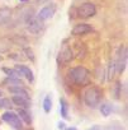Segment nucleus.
<instances>
[{
  "label": "nucleus",
  "mask_w": 128,
  "mask_h": 130,
  "mask_svg": "<svg viewBox=\"0 0 128 130\" xmlns=\"http://www.w3.org/2000/svg\"><path fill=\"white\" fill-rule=\"evenodd\" d=\"M0 61H2V56H0Z\"/></svg>",
  "instance_id": "393cba45"
},
{
  "label": "nucleus",
  "mask_w": 128,
  "mask_h": 130,
  "mask_svg": "<svg viewBox=\"0 0 128 130\" xmlns=\"http://www.w3.org/2000/svg\"><path fill=\"white\" fill-rule=\"evenodd\" d=\"M23 2H27V0H23Z\"/></svg>",
  "instance_id": "a878e982"
},
{
  "label": "nucleus",
  "mask_w": 128,
  "mask_h": 130,
  "mask_svg": "<svg viewBox=\"0 0 128 130\" xmlns=\"http://www.w3.org/2000/svg\"><path fill=\"white\" fill-rule=\"evenodd\" d=\"M47 2H48V0H36V4H44Z\"/></svg>",
  "instance_id": "4be33fe9"
},
{
  "label": "nucleus",
  "mask_w": 128,
  "mask_h": 130,
  "mask_svg": "<svg viewBox=\"0 0 128 130\" xmlns=\"http://www.w3.org/2000/svg\"><path fill=\"white\" fill-rule=\"evenodd\" d=\"M74 59V52L69 47V46H65L58 54V60L62 62V64H67L70 62L71 60Z\"/></svg>",
  "instance_id": "6e6552de"
},
{
  "label": "nucleus",
  "mask_w": 128,
  "mask_h": 130,
  "mask_svg": "<svg viewBox=\"0 0 128 130\" xmlns=\"http://www.w3.org/2000/svg\"><path fill=\"white\" fill-rule=\"evenodd\" d=\"M3 94H4V92H3V91H2V89H0V97H2V96H3Z\"/></svg>",
  "instance_id": "b1692460"
},
{
  "label": "nucleus",
  "mask_w": 128,
  "mask_h": 130,
  "mask_svg": "<svg viewBox=\"0 0 128 130\" xmlns=\"http://www.w3.org/2000/svg\"><path fill=\"white\" fill-rule=\"evenodd\" d=\"M67 130H78V129H76V127H74V126H71V127H69Z\"/></svg>",
  "instance_id": "5701e85b"
},
{
  "label": "nucleus",
  "mask_w": 128,
  "mask_h": 130,
  "mask_svg": "<svg viewBox=\"0 0 128 130\" xmlns=\"http://www.w3.org/2000/svg\"><path fill=\"white\" fill-rule=\"evenodd\" d=\"M78 14H79L80 18H84V19L91 18V17H94V15L96 14V8H95V5H94L93 3H84V4L79 8Z\"/></svg>",
  "instance_id": "39448f33"
},
{
  "label": "nucleus",
  "mask_w": 128,
  "mask_h": 130,
  "mask_svg": "<svg viewBox=\"0 0 128 130\" xmlns=\"http://www.w3.org/2000/svg\"><path fill=\"white\" fill-rule=\"evenodd\" d=\"M93 31L91 26L88 24V23H79L76 24L74 28H72V35L74 36H84V35H88Z\"/></svg>",
  "instance_id": "1a4fd4ad"
},
{
  "label": "nucleus",
  "mask_w": 128,
  "mask_h": 130,
  "mask_svg": "<svg viewBox=\"0 0 128 130\" xmlns=\"http://www.w3.org/2000/svg\"><path fill=\"white\" fill-rule=\"evenodd\" d=\"M88 130H105V129L100 127L99 125H94V126H91V127H90V129H88Z\"/></svg>",
  "instance_id": "aec40b11"
},
{
  "label": "nucleus",
  "mask_w": 128,
  "mask_h": 130,
  "mask_svg": "<svg viewBox=\"0 0 128 130\" xmlns=\"http://www.w3.org/2000/svg\"><path fill=\"white\" fill-rule=\"evenodd\" d=\"M24 52H25V54H28V55H27V56H28V59H31L32 61L34 60V55H33V51H32L31 48H24Z\"/></svg>",
  "instance_id": "6ab92c4d"
},
{
  "label": "nucleus",
  "mask_w": 128,
  "mask_h": 130,
  "mask_svg": "<svg viewBox=\"0 0 128 130\" xmlns=\"http://www.w3.org/2000/svg\"><path fill=\"white\" fill-rule=\"evenodd\" d=\"M12 106H13L12 100L5 98V97H0V108H8V110H10Z\"/></svg>",
  "instance_id": "f3484780"
},
{
  "label": "nucleus",
  "mask_w": 128,
  "mask_h": 130,
  "mask_svg": "<svg viewBox=\"0 0 128 130\" xmlns=\"http://www.w3.org/2000/svg\"><path fill=\"white\" fill-rule=\"evenodd\" d=\"M28 23V29L32 32V33H39L43 28V22L41 19H38L37 17H31L28 18L27 21Z\"/></svg>",
  "instance_id": "0eeeda50"
},
{
  "label": "nucleus",
  "mask_w": 128,
  "mask_h": 130,
  "mask_svg": "<svg viewBox=\"0 0 128 130\" xmlns=\"http://www.w3.org/2000/svg\"><path fill=\"white\" fill-rule=\"evenodd\" d=\"M99 110H100V113L104 116V117H108L110 113H112V105L110 103H101L99 105Z\"/></svg>",
  "instance_id": "dca6fc26"
},
{
  "label": "nucleus",
  "mask_w": 128,
  "mask_h": 130,
  "mask_svg": "<svg viewBox=\"0 0 128 130\" xmlns=\"http://www.w3.org/2000/svg\"><path fill=\"white\" fill-rule=\"evenodd\" d=\"M9 92H12V93L15 94V96H24V97H28V98H29L28 91L24 89L22 86H13V87H9Z\"/></svg>",
  "instance_id": "f8f14e48"
},
{
  "label": "nucleus",
  "mask_w": 128,
  "mask_h": 130,
  "mask_svg": "<svg viewBox=\"0 0 128 130\" xmlns=\"http://www.w3.org/2000/svg\"><path fill=\"white\" fill-rule=\"evenodd\" d=\"M15 70L19 75H23L24 78H27L31 83L34 80V75H33V72L28 68V67H24V65H17L15 67Z\"/></svg>",
  "instance_id": "9b49d317"
},
{
  "label": "nucleus",
  "mask_w": 128,
  "mask_h": 130,
  "mask_svg": "<svg viewBox=\"0 0 128 130\" xmlns=\"http://www.w3.org/2000/svg\"><path fill=\"white\" fill-rule=\"evenodd\" d=\"M51 108H52V100H51V96H46L44 97V101H43V110L46 113L51 112Z\"/></svg>",
  "instance_id": "a211bd4d"
},
{
  "label": "nucleus",
  "mask_w": 128,
  "mask_h": 130,
  "mask_svg": "<svg viewBox=\"0 0 128 130\" xmlns=\"http://www.w3.org/2000/svg\"><path fill=\"white\" fill-rule=\"evenodd\" d=\"M60 111H61V116L63 119H69V103L65 98L60 100Z\"/></svg>",
  "instance_id": "ddd939ff"
},
{
  "label": "nucleus",
  "mask_w": 128,
  "mask_h": 130,
  "mask_svg": "<svg viewBox=\"0 0 128 130\" xmlns=\"http://www.w3.org/2000/svg\"><path fill=\"white\" fill-rule=\"evenodd\" d=\"M55 13H56V4L51 3V4L46 5L44 8H42V9L39 10V13H38L37 18H38V19H41V21L43 22V21H46V19L52 18Z\"/></svg>",
  "instance_id": "423d86ee"
},
{
  "label": "nucleus",
  "mask_w": 128,
  "mask_h": 130,
  "mask_svg": "<svg viewBox=\"0 0 128 130\" xmlns=\"http://www.w3.org/2000/svg\"><path fill=\"white\" fill-rule=\"evenodd\" d=\"M127 65V47L122 46L118 51V56L117 60L114 61V68H115V73L117 74H122L125 69Z\"/></svg>",
  "instance_id": "20e7f679"
},
{
  "label": "nucleus",
  "mask_w": 128,
  "mask_h": 130,
  "mask_svg": "<svg viewBox=\"0 0 128 130\" xmlns=\"http://www.w3.org/2000/svg\"><path fill=\"white\" fill-rule=\"evenodd\" d=\"M58 129L60 130H65V124H63V122H58Z\"/></svg>",
  "instance_id": "412c9836"
},
{
  "label": "nucleus",
  "mask_w": 128,
  "mask_h": 130,
  "mask_svg": "<svg viewBox=\"0 0 128 130\" xmlns=\"http://www.w3.org/2000/svg\"><path fill=\"white\" fill-rule=\"evenodd\" d=\"M18 116H20L19 119H20V120H24V122H25L27 125H31V124H32V119H31V116H29V113H28L27 110L19 108V110H18Z\"/></svg>",
  "instance_id": "2eb2a0df"
},
{
  "label": "nucleus",
  "mask_w": 128,
  "mask_h": 130,
  "mask_svg": "<svg viewBox=\"0 0 128 130\" xmlns=\"http://www.w3.org/2000/svg\"><path fill=\"white\" fill-rule=\"evenodd\" d=\"M100 100H101V92L96 87H90L84 93V102L90 108H96L100 105Z\"/></svg>",
  "instance_id": "f03ea898"
},
{
  "label": "nucleus",
  "mask_w": 128,
  "mask_h": 130,
  "mask_svg": "<svg viewBox=\"0 0 128 130\" xmlns=\"http://www.w3.org/2000/svg\"><path fill=\"white\" fill-rule=\"evenodd\" d=\"M10 14H12V12L8 8H2L0 9V24H5L9 21Z\"/></svg>",
  "instance_id": "4468645a"
},
{
  "label": "nucleus",
  "mask_w": 128,
  "mask_h": 130,
  "mask_svg": "<svg viewBox=\"0 0 128 130\" xmlns=\"http://www.w3.org/2000/svg\"><path fill=\"white\" fill-rule=\"evenodd\" d=\"M69 78H70V80L74 84L83 87V86L89 84V82H90V73L84 67H76V68H72L69 72Z\"/></svg>",
  "instance_id": "f257e3e1"
},
{
  "label": "nucleus",
  "mask_w": 128,
  "mask_h": 130,
  "mask_svg": "<svg viewBox=\"0 0 128 130\" xmlns=\"http://www.w3.org/2000/svg\"><path fill=\"white\" fill-rule=\"evenodd\" d=\"M2 119H3L7 124H9L10 126H13L15 130H22V127H23L22 120L19 119L18 113L14 112V111H10V110H9V111L4 112V113L2 115Z\"/></svg>",
  "instance_id": "7ed1b4c3"
},
{
  "label": "nucleus",
  "mask_w": 128,
  "mask_h": 130,
  "mask_svg": "<svg viewBox=\"0 0 128 130\" xmlns=\"http://www.w3.org/2000/svg\"><path fill=\"white\" fill-rule=\"evenodd\" d=\"M12 102L19 107H23L24 110L29 108L31 107V100L28 97H24V96H13L12 97Z\"/></svg>",
  "instance_id": "9d476101"
}]
</instances>
